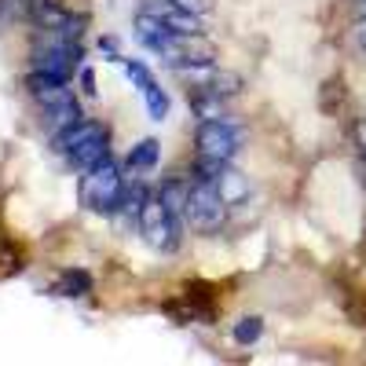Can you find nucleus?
Here are the masks:
<instances>
[{
	"instance_id": "nucleus-1",
	"label": "nucleus",
	"mask_w": 366,
	"mask_h": 366,
	"mask_svg": "<svg viewBox=\"0 0 366 366\" xmlns=\"http://www.w3.org/2000/svg\"><path fill=\"white\" fill-rule=\"evenodd\" d=\"M125 191H129L125 165H117L114 158H107L103 165H96L92 172L81 176V205L88 212H99V217H114V212H121Z\"/></svg>"
},
{
	"instance_id": "nucleus-2",
	"label": "nucleus",
	"mask_w": 366,
	"mask_h": 366,
	"mask_svg": "<svg viewBox=\"0 0 366 366\" xmlns=\"http://www.w3.org/2000/svg\"><path fill=\"white\" fill-rule=\"evenodd\" d=\"M227 202L220 198L217 183H209L202 176H191V198H187V224L202 234H217L227 220Z\"/></svg>"
},
{
	"instance_id": "nucleus-3",
	"label": "nucleus",
	"mask_w": 366,
	"mask_h": 366,
	"mask_svg": "<svg viewBox=\"0 0 366 366\" xmlns=\"http://www.w3.org/2000/svg\"><path fill=\"white\" fill-rule=\"evenodd\" d=\"M242 143H246V129H238L234 121H202L194 132V150L198 158H217V162H231Z\"/></svg>"
},
{
	"instance_id": "nucleus-4",
	"label": "nucleus",
	"mask_w": 366,
	"mask_h": 366,
	"mask_svg": "<svg viewBox=\"0 0 366 366\" xmlns=\"http://www.w3.org/2000/svg\"><path fill=\"white\" fill-rule=\"evenodd\" d=\"M77 63H81V44L70 37H59V34H48L44 29V41L34 44V70L70 77Z\"/></svg>"
},
{
	"instance_id": "nucleus-5",
	"label": "nucleus",
	"mask_w": 366,
	"mask_h": 366,
	"mask_svg": "<svg viewBox=\"0 0 366 366\" xmlns=\"http://www.w3.org/2000/svg\"><path fill=\"white\" fill-rule=\"evenodd\" d=\"M29 15L41 29L48 34H59V37H70V41H81L84 34V15H74L70 8H63L59 0H29Z\"/></svg>"
},
{
	"instance_id": "nucleus-6",
	"label": "nucleus",
	"mask_w": 366,
	"mask_h": 366,
	"mask_svg": "<svg viewBox=\"0 0 366 366\" xmlns=\"http://www.w3.org/2000/svg\"><path fill=\"white\" fill-rule=\"evenodd\" d=\"M26 92H29V99H34L41 110L77 99L74 88H70V77H59V74H48V70H29L26 74Z\"/></svg>"
},
{
	"instance_id": "nucleus-7",
	"label": "nucleus",
	"mask_w": 366,
	"mask_h": 366,
	"mask_svg": "<svg viewBox=\"0 0 366 366\" xmlns=\"http://www.w3.org/2000/svg\"><path fill=\"white\" fill-rule=\"evenodd\" d=\"M96 136H107V125H103V121H96V117H81L77 125H70V129H63L59 136H51V150L66 158L70 150H77L81 143L96 139Z\"/></svg>"
},
{
	"instance_id": "nucleus-8",
	"label": "nucleus",
	"mask_w": 366,
	"mask_h": 366,
	"mask_svg": "<svg viewBox=\"0 0 366 366\" xmlns=\"http://www.w3.org/2000/svg\"><path fill=\"white\" fill-rule=\"evenodd\" d=\"M143 238H147L150 249H158V253H176L179 242H183V220L172 217V212H165L158 224L143 227Z\"/></svg>"
},
{
	"instance_id": "nucleus-9",
	"label": "nucleus",
	"mask_w": 366,
	"mask_h": 366,
	"mask_svg": "<svg viewBox=\"0 0 366 366\" xmlns=\"http://www.w3.org/2000/svg\"><path fill=\"white\" fill-rule=\"evenodd\" d=\"M150 11H154L172 34H205V19L202 15H194V11H187V8H179V4H172V0H162V4H147Z\"/></svg>"
},
{
	"instance_id": "nucleus-10",
	"label": "nucleus",
	"mask_w": 366,
	"mask_h": 366,
	"mask_svg": "<svg viewBox=\"0 0 366 366\" xmlns=\"http://www.w3.org/2000/svg\"><path fill=\"white\" fill-rule=\"evenodd\" d=\"M110 158V143H107V136H96V139H88V143H81L77 150H70L66 154V165L74 169V172H92L96 165H103Z\"/></svg>"
},
{
	"instance_id": "nucleus-11",
	"label": "nucleus",
	"mask_w": 366,
	"mask_h": 366,
	"mask_svg": "<svg viewBox=\"0 0 366 366\" xmlns=\"http://www.w3.org/2000/svg\"><path fill=\"white\" fill-rule=\"evenodd\" d=\"M158 198L165 202V209L172 212V217L187 220V198H191V179L183 176H169L162 187H158Z\"/></svg>"
},
{
	"instance_id": "nucleus-12",
	"label": "nucleus",
	"mask_w": 366,
	"mask_h": 366,
	"mask_svg": "<svg viewBox=\"0 0 366 366\" xmlns=\"http://www.w3.org/2000/svg\"><path fill=\"white\" fill-rule=\"evenodd\" d=\"M191 110H194L198 121H231L227 96H217V92H209V88H198L191 96Z\"/></svg>"
},
{
	"instance_id": "nucleus-13",
	"label": "nucleus",
	"mask_w": 366,
	"mask_h": 366,
	"mask_svg": "<svg viewBox=\"0 0 366 366\" xmlns=\"http://www.w3.org/2000/svg\"><path fill=\"white\" fill-rule=\"evenodd\" d=\"M212 183H217V191H220V198H224L227 205H242V202L249 198V179L242 176L238 169H231V162L220 169V176L212 179Z\"/></svg>"
},
{
	"instance_id": "nucleus-14",
	"label": "nucleus",
	"mask_w": 366,
	"mask_h": 366,
	"mask_svg": "<svg viewBox=\"0 0 366 366\" xmlns=\"http://www.w3.org/2000/svg\"><path fill=\"white\" fill-rule=\"evenodd\" d=\"M81 117H84V114H81L77 99H70V103H59V107H44V114H41V125L48 129V136H59L63 129L77 125Z\"/></svg>"
},
{
	"instance_id": "nucleus-15",
	"label": "nucleus",
	"mask_w": 366,
	"mask_h": 366,
	"mask_svg": "<svg viewBox=\"0 0 366 366\" xmlns=\"http://www.w3.org/2000/svg\"><path fill=\"white\" fill-rule=\"evenodd\" d=\"M158 158H162V143H158L154 136H147V139H139V143L129 150L125 169H154Z\"/></svg>"
},
{
	"instance_id": "nucleus-16",
	"label": "nucleus",
	"mask_w": 366,
	"mask_h": 366,
	"mask_svg": "<svg viewBox=\"0 0 366 366\" xmlns=\"http://www.w3.org/2000/svg\"><path fill=\"white\" fill-rule=\"evenodd\" d=\"M242 88H246V77H242L238 70H227V66H217V70H212L209 92H217V96H227V99H234Z\"/></svg>"
},
{
	"instance_id": "nucleus-17",
	"label": "nucleus",
	"mask_w": 366,
	"mask_h": 366,
	"mask_svg": "<svg viewBox=\"0 0 366 366\" xmlns=\"http://www.w3.org/2000/svg\"><path fill=\"white\" fill-rule=\"evenodd\" d=\"M260 333H264V319L260 315H246V319L234 322V345L238 348H249V345L260 341Z\"/></svg>"
},
{
	"instance_id": "nucleus-18",
	"label": "nucleus",
	"mask_w": 366,
	"mask_h": 366,
	"mask_svg": "<svg viewBox=\"0 0 366 366\" xmlns=\"http://www.w3.org/2000/svg\"><path fill=\"white\" fill-rule=\"evenodd\" d=\"M114 63H121V66H125V74H129V81L139 88V92H147L150 84H158L154 81V74H150L143 63H139V59H121V55H114Z\"/></svg>"
},
{
	"instance_id": "nucleus-19",
	"label": "nucleus",
	"mask_w": 366,
	"mask_h": 366,
	"mask_svg": "<svg viewBox=\"0 0 366 366\" xmlns=\"http://www.w3.org/2000/svg\"><path fill=\"white\" fill-rule=\"evenodd\" d=\"M143 99H147L150 121H165V117H169V96L162 92V84H150V88L143 92Z\"/></svg>"
},
{
	"instance_id": "nucleus-20",
	"label": "nucleus",
	"mask_w": 366,
	"mask_h": 366,
	"mask_svg": "<svg viewBox=\"0 0 366 366\" xmlns=\"http://www.w3.org/2000/svg\"><path fill=\"white\" fill-rule=\"evenodd\" d=\"M88 274L84 271H66L63 279H59V286H55V293H63V297H81V293H88Z\"/></svg>"
},
{
	"instance_id": "nucleus-21",
	"label": "nucleus",
	"mask_w": 366,
	"mask_h": 366,
	"mask_svg": "<svg viewBox=\"0 0 366 366\" xmlns=\"http://www.w3.org/2000/svg\"><path fill=\"white\" fill-rule=\"evenodd\" d=\"M172 4L187 8V11H194V15H202V19H209V15H212V0H172Z\"/></svg>"
},
{
	"instance_id": "nucleus-22",
	"label": "nucleus",
	"mask_w": 366,
	"mask_h": 366,
	"mask_svg": "<svg viewBox=\"0 0 366 366\" xmlns=\"http://www.w3.org/2000/svg\"><path fill=\"white\" fill-rule=\"evenodd\" d=\"M81 88L88 92V96H96V92H99V88H96V74H92V66L81 70Z\"/></svg>"
},
{
	"instance_id": "nucleus-23",
	"label": "nucleus",
	"mask_w": 366,
	"mask_h": 366,
	"mask_svg": "<svg viewBox=\"0 0 366 366\" xmlns=\"http://www.w3.org/2000/svg\"><path fill=\"white\" fill-rule=\"evenodd\" d=\"M355 41H359V48L366 51V19H362V22L355 26Z\"/></svg>"
},
{
	"instance_id": "nucleus-24",
	"label": "nucleus",
	"mask_w": 366,
	"mask_h": 366,
	"mask_svg": "<svg viewBox=\"0 0 366 366\" xmlns=\"http://www.w3.org/2000/svg\"><path fill=\"white\" fill-rule=\"evenodd\" d=\"M362 11H366V0H362Z\"/></svg>"
},
{
	"instance_id": "nucleus-25",
	"label": "nucleus",
	"mask_w": 366,
	"mask_h": 366,
	"mask_svg": "<svg viewBox=\"0 0 366 366\" xmlns=\"http://www.w3.org/2000/svg\"><path fill=\"white\" fill-rule=\"evenodd\" d=\"M355 4H362V0H355Z\"/></svg>"
}]
</instances>
